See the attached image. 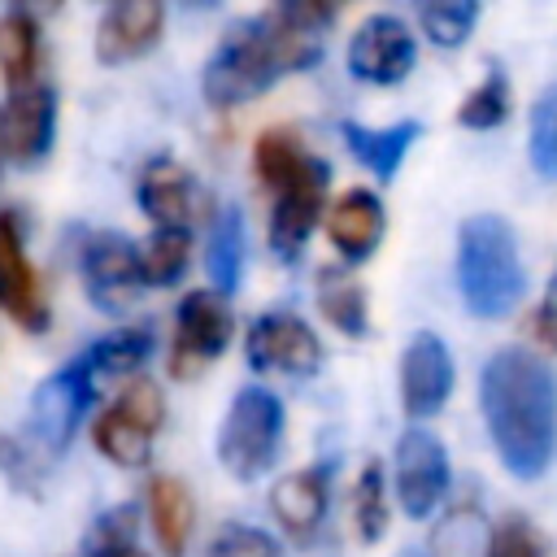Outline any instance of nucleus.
<instances>
[{
	"label": "nucleus",
	"instance_id": "f3484780",
	"mask_svg": "<svg viewBox=\"0 0 557 557\" xmlns=\"http://www.w3.org/2000/svg\"><path fill=\"white\" fill-rule=\"evenodd\" d=\"M326 505H331V466L283 474L270 492V509L292 540H313V531L326 518Z\"/></svg>",
	"mask_w": 557,
	"mask_h": 557
},
{
	"label": "nucleus",
	"instance_id": "9d476101",
	"mask_svg": "<svg viewBox=\"0 0 557 557\" xmlns=\"http://www.w3.org/2000/svg\"><path fill=\"white\" fill-rule=\"evenodd\" d=\"M326 187H331V165L322 157H309V165L274 191V209H270V248L278 261H296L309 231L318 226V213H322V200H326Z\"/></svg>",
	"mask_w": 557,
	"mask_h": 557
},
{
	"label": "nucleus",
	"instance_id": "a211bd4d",
	"mask_svg": "<svg viewBox=\"0 0 557 557\" xmlns=\"http://www.w3.org/2000/svg\"><path fill=\"white\" fill-rule=\"evenodd\" d=\"M383 231H387L383 200L374 191H366V187L344 191L326 213V235H331V244L339 248L344 261H366L379 248Z\"/></svg>",
	"mask_w": 557,
	"mask_h": 557
},
{
	"label": "nucleus",
	"instance_id": "393cba45",
	"mask_svg": "<svg viewBox=\"0 0 557 557\" xmlns=\"http://www.w3.org/2000/svg\"><path fill=\"white\" fill-rule=\"evenodd\" d=\"M152 352V331L148 326H122L104 339L91 344V352L83 357L91 379H104V374H135Z\"/></svg>",
	"mask_w": 557,
	"mask_h": 557
},
{
	"label": "nucleus",
	"instance_id": "dca6fc26",
	"mask_svg": "<svg viewBox=\"0 0 557 557\" xmlns=\"http://www.w3.org/2000/svg\"><path fill=\"white\" fill-rule=\"evenodd\" d=\"M161 26H165L161 0H113L96 26V57L104 65L135 61L161 39Z\"/></svg>",
	"mask_w": 557,
	"mask_h": 557
},
{
	"label": "nucleus",
	"instance_id": "4c0bfd02",
	"mask_svg": "<svg viewBox=\"0 0 557 557\" xmlns=\"http://www.w3.org/2000/svg\"><path fill=\"white\" fill-rule=\"evenodd\" d=\"M100 557H148L144 548H139V540L135 544H122V548H113V553H100Z\"/></svg>",
	"mask_w": 557,
	"mask_h": 557
},
{
	"label": "nucleus",
	"instance_id": "6e6552de",
	"mask_svg": "<svg viewBox=\"0 0 557 557\" xmlns=\"http://www.w3.org/2000/svg\"><path fill=\"white\" fill-rule=\"evenodd\" d=\"M83 274H87V296L100 313H126L144 292L139 248L117 231H100L87 239Z\"/></svg>",
	"mask_w": 557,
	"mask_h": 557
},
{
	"label": "nucleus",
	"instance_id": "412c9836",
	"mask_svg": "<svg viewBox=\"0 0 557 557\" xmlns=\"http://www.w3.org/2000/svg\"><path fill=\"white\" fill-rule=\"evenodd\" d=\"M148 522H152L157 544H161L165 557L187 553V540H191V527H196V505H191V492H187L183 479L157 474L148 483Z\"/></svg>",
	"mask_w": 557,
	"mask_h": 557
},
{
	"label": "nucleus",
	"instance_id": "bb28decb",
	"mask_svg": "<svg viewBox=\"0 0 557 557\" xmlns=\"http://www.w3.org/2000/svg\"><path fill=\"white\" fill-rule=\"evenodd\" d=\"M318 309L326 313V322L335 331H344L352 339L366 335V292H361V283L339 278V274L326 270L322 283H318Z\"/></svg>",
	"mask_w": 557,
	"mask_h": 557
},
{
	"label": "nucleus",
	"instance_id": "4be33fe9",
	"mask_svg": "<svg viewBox=\"0 0 557 557\" xmlns=\"http://www.w3.org/2000/svg\"><path fill=\"white\" fill-rule=\"evenodd\" d=\"M35 65H39V30L35 17L9 9L0 13V78L4 87H26L35 83Z\"/></svg>",
	"mask_w": 557,
	"mask_h": 557
},
{
	"label": "nucleus",
	"instance_id": "b1692460",
	"mask_svg": "<svg viewBox=\"0 0 557 557\" xmlns=\"http://www.w3.org/2000/svg\"><path fill=\"white\" fill-rule=\"evenodd\" d=\"M305 165H309V152H305V144L296 139V131H287V126L265 131V135L257 139V148H252V170H257V178H261L270 191L287 187Z\"/></svg>",
	"mask_w": 557,
	"mask_h": 557
},
{
	"label": "nucleus",
	"instance_id": "ddd939ff",
	"mask_svg": "<svg viewBox=\"0 0 557 557\" xmlns=\"http://www.w3.org/2000/svg\"><path fill=\"white\" fill-rule=\"evenodd\" d=\"M453 392V352L435 331H418L400 357V405L413 422L435 418Z\"/></svg>",
	"mask_w": 557,
	"mask_h": 557
},
{
	"label": "nucleus",
	"instance_id": "c85d7f7f",
	"mask_svg": "<svg viewBox=\"0 0 557 557\" xmlns=\"http://www.w3.org/2000/svg\"><path fill=\"white\" fill-rule=\"evenodd\" d=\"M505 113H509V83H505V74L492 65L487 70V78L461 100V109H457V122L461 126H470V131H492V126H500L505 122Z\"/></svg>",
	"mask_w": 557,
	"mask_h": 557
},
{
	"label": "nucleus",
	"instance_id": "e433bc0d",
	"mask_svg": "<svg viewBox=\"0 0 557 557\" xmlns=\"http://www.w3.org/2000/svg\"><path fill=\"white\" fill-rule=\"evenodd\" d=\"M13 9L26 13V17H44V13H57L61 0H13Z\"/></svg>",
	"mask_w": 557,
	"mask_h": 557
},
{
	"label": "nucleus",
	"instance_id": "6ab92c4d",
	"mask_svg": "<svg viewBox=\"0 0 557 557\" xmlns=\"http://www.w3.org/2000/svg\"><path fill=\"white\" fill-rule=\"evenodd\" d=\"M139 205L157 226H187L196 213V183L178 161L157 157L139 174Z\"/></svg>",
	"mask_w": 557,
	"mask_h": 557
},
{
	"label": "nucleus",
	"instance_id": "cd10ccee",
	"mask_svg": "<svg viewBox=\"0 0 557 557\" xmlns=\"http://www.w3.org/2000/svg\"><path fill=\"white\" fill-rule=\"evenodd\" d=\"M239 265H244V222L235 209H226L209 235V274L218 292H231L239 283Z\"/></svg>",
	"mask_w": 557,
	"mask_h": 557
},
{
	"label": "nucleus",
	"instance_id": "f257e3e1",
	"mask_svg": "<svg viewBox=\"0 0 557 557\" xmlns=\"http://www.w3.org/2000/svg\"><path fill=\"white\" fill-rule=\"evenodd\" d=\"M479 409L500 466L540 479L557 457V374L531 348H500L479 370Z\"/></svg>",
	"mask_w": 557,
	"mask_h": 557
},
{
	"label": "nucleus",
	"instance_id": "f8f14e48",
	"mask_svg": "<svg viewBox=\"0 0 557 557\" xmlns=\"http://www.w3.org/2000/svg\"><path fill=\"white\" fill-rule=\"evenodd\" d=\"M448 492V453L426 426H409L396 444V496L409 518L435 513Z\"/></svg>",
	"mask_w": 557,
	"mask_h": 557
},
{
	"label": "nucleus",
	"instance_id": "1a4fd4ad",
	"mask_svg": "<svg viewBox=\"0 0 557 557\" xmlns=\"http://www.w3.org/2000/svg\"><path fill=\"white\" fill-rule=\"evenodd\" d=\"M418 61V39L413 30L392 17V13H374L366 17L352 39H348V70L361 78V83H374V87H392L400 83Z\"/></svg>",
	"mask_w": 557,
	"mask_h": 557
},
{
	"label": "nucleus",
	"instance_id": "c9c22d12",
	"mask_svg": "<svg viewBox=\"0 0 557 557\" xmlns=\"http://www.w3.org/2000/svg\"><path fill=\"white\" fill-rule=\"evenodd\" d=\"M535 335H540L548 348H557V274H553V283H548V292H544V305L535 309Z\"/></svg>",
	"mask_w": 557,
	"mask_h": 557
},
{
	"label": "nucleus",
	"instance_id": "58836bf2",
	"mask_svg": "<svg viewBox=\"0 0 557 557\" xmlns=\"http://www.w3.org/2000/svg\"><path fill=\"white\" fill-rule=\"evenodd\" d=\"M400 557H422V553H400Z\"/></svg>",
	"mask_w": 557,
	"mask_h": 557
},
{
	"label": "nucleus",
	"instance_id": "39448f33",
	"mask_svg": "<svg viewBox=\"0 0 557 557\" xmlns=\"http://www.w3.org/2000/svg\"><path fill=\"white\" fill-rule=\"evenodd\" d=\"M165 418V400L161 387L152 379H131L122 387V396L91 422V444L100 448L104 461L122 466V470H139L152 457V435L161 431Z\"/></svg>",
	"mask_w": 557,
	"mask_h": 557
},
{
	"label": "nucleus",
	"instance_id": "f03ea898",
	"mask_svg": "<svg viewBox=\"0 0 557 557\" xmlns=\"http://www.w3.org/2000/svg\"><path fill=\"white\" fill-rule=\"evenodd\" d=\"M322 52V30L305 22L287 0H274L261 17L235 22L218 52L205 65L200 91L213 109H235L261 91H270L283 74L313 65Z\"/></svg>",
	"mask_w": 557,
	"mask_h": 557
},
{
	"label": "nucleus",
	"instance_id": "aec40b11",
	"mask_svg": "<svg viewBox=\"0 0 557 557\" xmlns=\"http://www.w3.org/2000/svg\"><path fill=\"white\" fill-rule=\"evenodd\" d=\"M339 135H344V144H348V152L374 174V178H396V170L405 165V157H409V148H413V139L422 135V126L413 122V117H405V122H392V126H361V122H344L339 126Z\"/></svg>",
	"mask_w": 557,
	"mask_h": 557
},
{
	"label": "nucleus",
	"instance_id": "c756f323",
	"mask_svg": "<svg viewBox=\"0 0 557 557\" xmlns=\"http://www.w3.org/2000/svg\"><path fill=\"white\" fill-rule=\"evenodd\" d=\"M352 518H357V531L366 544H374L387 531V496H383V466L379 461H366V470L352 487Z\"/></svg>",
	"mask_w": 557,
	"mask_h": 557
},
{
	"label": "nucleus",
	"instance_id": "7c9ffc66",
	"mask_svg": "<svg viewBox=\"0 0 557 557\" xmlns=\"http://www.w3.org/2000/svg\"><path fill=\"white\" fill-rule=\"evenodd\" d=\"M487 553V522L474 509H453L435 527V557H483Z\"/></svg>",
	"mask_w": 557,
	"mask_h": 557
},
{
	"label": "nucleus",
	"instance_id": "2f4dec72",
	"mask_svg": "<svg viewBox=\"0 0 557 557\" xmlns=\"http://www.w3.org/2000/svg\"><path fill=\"white\" fill-rule=\"evenodd\" d=\"M483 557H553V553H548L544 531L531 518L509 513V518L496 522V531H487V553Z\"/></svg>",
	"mask_w": 557,
	"mask_h": 557
},
{
	"label": "nucleus",
	"instance_id": "5701e85b",
	"mask_svg": "<svg viewBox=\"0 0 557 557\" xmlns=\"http://www.w3.org/2000/svg\"><path fill=\"white\" fill-rule=\"evenodd\" d=\"M191 261V231L187 226H157L139 252V270L148 287H170L183 278Z\"/></svg>",
	"mask_w": 557,
	"mask_h": 557
},
{
	"label": "nucleus",
	"instance_id": "0eeeda50",
	"mask_svg": "<svg viewBox=\"0 0 557 557\" xmlns=\"http://www.w3.org/2000/svg\"><path fill=\"white\" fill-rule=\"evenodd\" d=\"M91 396H96V379H91L83 357L70 361L65 370L48 374L35 387V396H30V435H35L39 457H57V453L70 448Z\"/></svg>",
	"mask_w": 557,
	"mask_h": 557
},
{
	"label": "nucleus",
	"instance_id": "423d86ee",
	"mask_svg": "<svg viewBox=\"0 0 557 557\" xmlns=\"http://www.w3.org/2000/svg\"><path fill=\"white\" fill-rule=\"evenodd\" d=\"M235 318L226 305V292L218 287H196L178 300L174 313V348H170V374L174 379H196L209 361H218L231 344Z\"/></svg>",
	"mask_w": 557,
	"mask_h": 557
},
{
	"label": "nucleus",
	"instance_id": "473e14b6",
	"mask_svg": "<svg viewBox=\"0 0 557 557\" xmlns=\"http://www.w3.org/2000/svg\"><path fill=\"white\" fill-rule=\"evenodd\" d=\"M531 165L544 178H557V83L531 104Z\"/></svg>",
	"mask_w": 557,
	"mask_h": 557
},
{
	"label": "nucleus",
	"instance_id": "72a5a7b5",
	"mask_svg": "<svg viewBox=\"0 0 557 557\" xmlns=\"http://www.w3.org/2000/svg\"><path fill=\"white\" fill-rule=\"evenodd\" d=\"M139 540V509L135 505H113L104 509L87 535H83V557H100V553H113L122 544H135Z\"/></svg>",
	"mask_w": 557,
	"mask_h": 557
},
{
	"label": "nucleus",
	"instance_id": "f704fd0d",
	"mask_svg": "<svg viewBox=\"0 0 557 557\" xmlns=\"http://www.w3.org/2000/svg\"><path fill=\"white\" fill-rule=\"evenodd\" d=\"M209 557H287V553L278 548L270 531L248 527V522H226L209 540Z\"/></svg>",
	"mask_w": 557,
	"mask_h": 557
},
{
	"label": "nucleus",
	"instance_id": "a878e982",
	"mask_svg": "<svg viewBox=\"0 0 557 557\" xmlns=\"http://www.w3.org/2000/svg\"><path fill=\"white\" fill-rule=\"evenodd\" d=\"M418 26L440 48H461L479 22V0H413Z\"/></svg>",
	"mask_w": 557,
	"mask_h": 557
},
{
	"label": "nucleus",
	"instance_id": "4468645a",
	"mask_svg": "<svg viewBox=\"0 0 557 557\" xmlns=\"http://www.w3.org/2000/svg\"><path fill=\"white\" fill-rule=\"evenodd\" d=\"M0 309L26 331L48 326V300H44L39 274L22 248V226L4 209H0Z\"/></svg>",
	"mask_w": 557,
	"mask_h": 557
},
{
	"label": "nucleus",
	"instance_id": "7ed1b4c3",
	"mask_svg": "<svg viewBox=\"0 0 557 557\" xmlns=\"http://www.w3.org/2000/svg\"><path fill=\"white\" fill-rule=\"evenodd\" d=\"M457 292L474 318H509L527 292L518 235L500 213H474L457 231Z\"/></svg>",
	"mask_w": 557,
	"mask_h": 557
},
{
	"label": "nucleus",
	"instance_id": "9b49d317",
	"mask_svg": "<svg viewBox=\"0 0 557 557\" xmlns=\"http://www.w3.org/2000/svg\"><path fill=\"white\" fill-rule=\"evenodd\" d=\"M248 366L274 374H313L322 366V344L305 318L274 309L248 326Z\"/></svg>",
	"mask_w": 557,
	"mask_h": 557
},
{
	"label": "nucleus",
	"instance_id": "ea45409f",
	"mask_svg": "<svg viewBox=\"0 0 557 557\" xmlns=\"http://www.w3.org/2000/svg\"><path fill=\"white\" fill-rule=\"evenodd\" d=\"M0 161H4V148H0Z\"/></svg>",
	"mask_w": 557,
	"mask_h": 557
},
{
	"label": "nucleus",
	"instance_id": "2eb2a0df",
	"mask_svg": "<svg viewBox=\"0 0 557 557\" xmlns=\"http://www.w3.org/2000/svg\"><path fill=\"white\" fill-rule=\"evenodd\" d=\"M52 126H57V100L48 87L39 83H26V87H13L4 109H0V148L4 157L30 165L48 152L52 144Z\"/></svg>",
	"mask_w": 557,
	"mask_h": 557
},
{
	"label": "nucleus",
	"instance_id": "20e7f679",
	"mask_svg": "<svg viewBox=\"0 0 557 557\" xmlns=\"http://www.w3.org/2000/svg\"><path fill=\"white\" fill-rule=\"evenodd\" d=\"M278 444H283V400L270 387L235 392L218 431V461L235 479H257L274 466Z\"/></svg>",
	"mask_w": 557,
	"mask_h": 557
}]
</instances>
